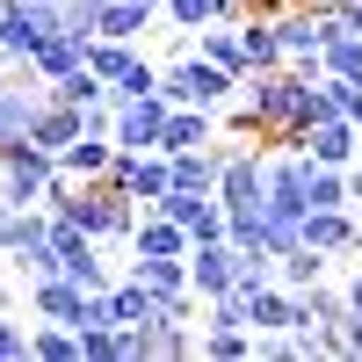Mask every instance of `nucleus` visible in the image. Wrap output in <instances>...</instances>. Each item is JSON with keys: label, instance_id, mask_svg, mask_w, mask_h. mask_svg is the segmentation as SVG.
<instances>
[{"label": "nucleus", "instance_id": "obj_11", "mask_svg": "<svg viewBox=\"0 0 362 362\" xmlns=\"http://www.w3.org/2000/svg\"><path fill=\"white\" fill-rule=\"evenodd\" d=\"M80 305H87V290L73 283V276H37V283H29V312H37V319H80Z\"/></svg>", "mask_w": 362, "mask_h": 362}, {"label": "nucleus", "instance_id": "obj_23", "mask_svg": "<svg viewBox=\"0 0 362 362\" xmlns=\"http://www.w3.org/2000/svg\"><path fill=\"white\" fill-rule=\"evenodd\" d=\"M203 355L247 362V355H261V334H254V326H203Z\"/></svg>", "mask_w": 362, "mask_h": 362}, {"label": "nucleus", "instance_id": "obj_29", "mask_svg": "<svg viewBox=\"0 0 362 362\" xmlns=\"http://www.w3.org/2000/svg\"><path fill=\"white\" fill-rule=\"evenodd\" d=\"M22 355H37V326L0 312V362H22Z\"/></svg>", "mask_w": 362, "mask_h": 362}, {"label": "nucleus", "instance_id": "obj_27", "mask_svg": "<svg viewBox=\"0 0 362 362\" xmlns=\"http://www.w3.org/2000/svg\"><path fill=\"white\" fill-rule=\"evenodd\" d=\"M80 362H124V326H80Z\"/></svg>", "mask_w": 362, "mask_h": 362}, {"label": "nucleus", "instance_id": "obj_8", "mask_svg": "<svg viewBox=\"0 0 362 362\" xmlns=\"http://www.w3.org/2000/svg\"><path fill=\"white\" fill-rule=\"evenodd\" d=\"M87 44H95V37H73V29H51V37L37 44V58H29L22 73H37V80L51 87V80H66V73H80V66H87Z\"/></svg>", "mask_w": 362, "mask_h": 362}, {"label": "nucleus", "instance_id": "obj_15", "mask_svg": "<svg viewBox=\"0 0 362 362\" xmlns=\"http://www.w3.org/2000/svg\"><path fill=\"white\" fill-rule=\"evenodd\" d=\"M196 239H189V225H174L167 210H145L138 218V232H131V254H189Z\"/></svg>", "mask_w": 362, "mask_h": 362}, {"label": "nucleus", "instance_id": "obj_18", "mask_svg": "<svg viewBox=\"0 0 362 362\" xmlns=\"http://www.w3.org/2000/svg\"><path fill=\"white\" fill-rule=\"evenodd\" d=\"M44 95H51V102H73V109H102V102H116V95H109V80H102L95 66H80V73H66V80H51Z\"/></svg>", "mask_w": 362, "mask_h": 362}, {"label": "nucleus", "instance_id": "obj_17", "mask_svg": "<svg viewBox=\"0 0 362 362\" xmlns=\"http://www.w3.org/2000/svg\"><path fill=\"white\" fill-rule=\"evenodd\" d=\"M210 116H218V109H174L153 153H196V145H210V131H218Z\"/></svg>", "mask_w": 362, "mask_h": 362}, {"label": "nucleus", "instance_id": "obj_22", "mask_svg": "<svg viewBox=\"0 0 362 362\" xmlns=\"http://www.w3.org/2000/svg\"><path fill=\"white\" fill-rule=\"evenodd\" d=\"M145 29H153V8H145V0H102V37L138 44Z\"/></svg>", "mask_w": 362, "mask_h": 362}, {"label": "nucleus", "instance_id": "obj_5", "mask_svg": "<svg viewBox=\"0 0 362 362\" xmlns=\"http://www.w3.org/2000/svg\"><path fill=\"white\" fill-rule=\"evenodd\" d=\"M167 116H174V102L160 95H131V102H116V145H131V153H153L160 145V131H167Z\"/></svg>", "mask_w": 362, "mask_h": 362}, {"label": "nucleus", "instance_id": "obj_30", "mask_svg": "<svg viewBox=\"0 0 362 362\" xmlns=\"http://www.w3.org/2000/svg\"><path fill=\"white\" fill-rule=\"evenodd\" d=\"M153 87H160V66H153V58H138V66H131L124 80H116L109 95H116V102H131V95H153Z\"/></svg>", "mask_w": 362, "mask_h": 362}, {"label": "nucleus", "instance_id": "obj_6", "mask_svg": "<svg viewBox=\"0 0 362 362\" xmlns=\"http://www.w3.org/2000/svg\"><path fill=\"white\" fill-rule=\"evenodd\" d=\"M37 109H44V80H37V73H22V80H0V145L29 138Z\"/></svg>", "mask_w": 362, "mask_h": 362}, {"label": "nucleus", "instance_id": "obj_4", "mask_svg": "<svg viewBox=\"0 0 362 362\" xmlns=\"http://www.w3.org/2000/svg\"><path fill=\"white\" fill-rule=\"evenodd\" d=\"M51 29H58V8H44V0H8V8H0V51H8V66H29Z\"/></svg>", "mask_w": 362, "mask_h": 362}, {"label": "nucleus", "instance_id": "obj_32", "mask_svg": "<svg viewBox=\"0 0 362 362\" xmlns=\"http://www.w3.org/2000/svg\"><path fill=\"white\" fill-rule=\"evenodd\" d=\"M348 312H362V276H348Z\"/></svg>", "mask_w": 362, "mask_h": 362}, {"label": "nucleus", "instance_id": "obj_24", "mask_svg": "<svg viewBox=\"0 0 362 362\" xmlns=\"http://www.w3.org/2000/svg\"><path fill=\"white\" fill-rule=\"evenodd\" d=\"M87 66H95V73L116 87V80L138 66V44H124V37H95V44H87Z\"/></svg>", "mask_w": 362, "mask_h": 362}, {"label": "nucleus", "instance_id": "obj_9", "mask_svg": "<svg viewBox=\"0 0 362 362\" xmlns=\"http://www.w3.org/2000/svg\"><path fill=\"white\" fill-rule=\"evenodd\" d=\"M305 239H312L319 254H334V261L355 254V247H362V210H348V203H341V210H312V218H305Z\"/></svg>", "mask_w": 362, "mask_h": 362}, {"label": "nucleus", "instance_id": "obj_25", "mask_svg": "<svg viewBox=\"0 0 362 362\" xmlns=\"http://www.w3.org/2000/svg\"><path fill=\"white\" fill-rule=\"evenodd\" d=\"M37 355H44V362H80V326L37 319Z\"/></svg>", "mask_w": 362, "mask_h": 362}, {"label": "nucleus", "instance_id": "obj_1", "mask_svg": "<svg viewBox=\"0 0 362 362\" xmlns=\"http://www.w3.org/2000/svg\"><path fill=\"white\" fill-rule=\"evenodd\" d=\"M239 87H247V80L225 73V66H210L203 51H189V58H174V66H160V95H167L174 109H225Z\"/></svg>", "mask_w": 362, "mask_h": 362}, {"label": "nucleus", "instance_id": "obj_33", "mask_svg": "<svg viewBox=\"0 0 362 362\" xmlns=\"http://www.w3.org/2000/svg\"><path fill=\"white\" fill-rule=\"evenodd\" d=\"M0 312H8V276H0Z\"/></svg>", "mask_w": 362, "mask_h": 362}, {"label": "nucleus", "instance_id": "obj_31", "mask_svg": "<svg viewBox=\"0 0 362 362\" xmlns=\"http://www.w3.org/2000/svg\"><path fill=\"white\" fill-rule=\"evenodd\" d=\"M326 334H334V355H362V312L334 319V326H326Z\"/></svg>", "mask_w": 362, "mask_h": 362}, {"label": "nucleus", "instance_id": "obj_37", "mask_svg": "<svg viewBox=\"0 0 362 362\" xmlns=\"http://www.w3.org/2000/svg\"><path fill=\"white\" fill-rule=\"evenodd\" d=\"M247 8H254V0H247Z\"/></svg>", "mask_w": 362, "mask_h": 362}, {"label": "nucleus", "instance_id": "obj_2", "mask_svg": "<svg viewBox=\"0 0 362 362\" xmlns=\"http://www.w3.org/2000/svg\"><path fill=\"white\" fill-rule=\"evenodd\" d=\"M58 181V153L37 138L0 145V203H44V189Z\"/></svg>", "mask_w": 362, "mask_h": 362}, {"label": "nucleus", "instance_id": "obj_14", "mask_svg": "<svg viewBox=\"0 0 362 362\" xmlns=\"http://www.w3.org/2000/svg\"><path fill=\"white\" fill-rule=\"evenodd\" d=\"M196 51L210 58V66H225V73H239V80L254 73V58H247V44H239V22H210V29H196Z\"/></svg>", "mask_w": 362, "mask_h": 362}, {"label": "nucleus", "instance_id": "obj_36", "mask_svg": "<svg viewBox=\"0 0 362 362\" xmlns=\"http://www.w3.org/2000/svg\"><path fill=\"white\" fill-rule=\"evenodd\" d=\"M44 8H58V0H44Z\"/></svg>", "mask_w": 362, "mask_h": 362}, {"label": "nucleus", "instance_id": "obj_7", "mask_svg": "<svg viewBox=\"0 0 362 362\" xmlns=\"http://www.w3.org/2000/svg\"><path fill=\"white\" fill-rule=\"evenodd\" d=\"M297 153H312L319 167H355V116H319V124L297 138Z\"/></svg>", "mask_w": 362, "mask_h": 362}, {"label": "nucleus", "instance_id": "obj_34", "mask_svg": "<svg viewBox=\"0 0 362 362\" xmlns=\"http://www.w3.org/2000/svg\"><path fill=\"white\" fill-rule=\"evenodd\" d=\"M355 160H362V124H355Z\"/></svg>", "mask_w": 362, "mask_h": 362}, {"label": "nucleus", "instance_id": "obj_28", "mask_svg": "<svg viewBox=\"0 0 362 362\" xmlns=\"http://www.w3.org/2000/svg\"><path fill=\"white\" fill-rule=\"evenodd\" d=\"M58 29H73V37H102V0H58Z\"/></svg>", "mask_w": 362, "mask_h": 362}, {"label": "nucleus", "instance_id": "obj_3", "mask_svg": "<svg viewBox=\"0 0 362 362\" xmlns=\"http://www.w3.org/2000/svg\"><path fill=\"white\" fill-rule=\"evenodd\" d=\"M225 174H218V203L225 210H261L268 203V153L261 145H218Z\"/></svg>", "mask_w": 362, "mask_h": 362}, {"label": "nucleus", "instance_id": "obj_13", "mask_svg": "<svg viewBox=\"0 0 362 362\" xmlns=\"http://www.w3.org/2000/svg\"><path fill=\"white\" fill-rule=\"evenodd\" d=\"M160 15L181 29V37H196V29H210V22H239V15H247V0H167Z\"/></svg>", "mask_w": 362, "mask_h": 362}, {"label": "nucleus", "instance_id": "obj_16", "mask_svg": "<svg viewBox=\"0 0 362 362\" xmlns=\"http://www.w3.org/2000/svg\"><path fill=\"white\" fill-rule=\"evenodd\" d=\"M167 160H174V189H203V196H218V174H225V153H218V145L167 153Z\"/></svg>", "mask_w": 362, "mask_h": 362}, {"label": "nucleus", "instance_id": "obj_19", "mask_svg": "<svg viewBox=\"0 0 362 362\" xmlns=\"http://www.w3.org/2000/svg\"><path fill=\"white\" fill-rule=\"evenodd\" d=\"M131 276L145 290H189V254H131Z\"/></svg>", "mask_w": 362, "mask_h": 362}, {"label": "nucleus", "instance_id": "obj_10", "mask_svg": "<svg viewBox=\"0 0 362 362\" xmlns=\"http://www.w3.org/2000/svg\"><path fill=\"white\" fill-rule=\"evenodd\" d=\"M109 160H116V138H109V131H80L66 153H58V174H73V181H102Z\"/></svg>", "mask_w": 362, "mask_h": 362}, {"label": "nucleus", "instance_id": "obj_26", "mask_svg": "<svg viewBox=\"0 0 362 362\" xmlns=\"http://www.w3.org/2000/svg\"><path fill=\"white\" fill-rule=\"evenodd\" d=\"M355 210V189H348V167H319L312 160V210Z\"/></svg>", "mask_w": 362, "mask_h": 362}, {"label": "nucleus", "instance_id": "obj_12", "mask_svg": "<svg viewBox=\"0 0 362 362\" xmlns=\"http://www.w3.org/2000/svg\"><path fill=\"white\" fill-rule=\"evenodd\" d=\"M87 131V109H73V102H51L44 95V109H37V124H29V138L37 145H51V153H66V145Z\"/></svg>", "mask_w": 362, "mask_h": 362}, {"label": "nucleus", "instance_id": "obj_35", "mask_svg": "<svg viewBox=\"0 0 362 362\" xmlns=\"http://www.w3.org/2000/svg\"><path fill=\"white\" fill-rule=\"evenodd\" d=\"M145 8H153V15H160V8H167V0H145Z\"/></svg>", "mask_w": 362, "mask_h": 362}, {"label": "nucleus", "instance_id": "obj_20", "mask_svg": "<svg viewBox=\"0 0 362 362\" xmlns=\"http://www.w3.org/2000/svg\"><path fill=\"white\" fill-rule=\"evenodd\" d=\"M326 261H334V254H319L312 239H297V247L276 261V283H290V290H312V283H326Z\"/></svg>", "mask_w": 362, "mask_h": 362}, {"label": "nucleus", "instance_id": "obj_21", "mask_svg": "<svg viewBox=\"0 0 362 362\" xmlns=\"http://www.w3.org/2000/svg\"><path fill=\"white\" fill-rule=\"evenodd\" d=\"M319 73H341V80H362V29H334L319 44Z\"/></svg>", "mask_w": 362, "mask_h": 362}]
</instances>
